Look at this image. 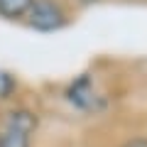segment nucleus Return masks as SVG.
Wrapping results in <instances>:
<instances>
[{
    "instance_id": "1",
    "label": "nucleus",
    "mask_w": 147,
    "mask_h": 147,
    "mask_svg": "<svg viewBox=\"0 0 147 147\" xmlns=\"http://www.w3.org/2000/svg\"><path fill=\"white\" fill-rule=\"evenodd\" d=\"M37 130V113L30 108H12L5 113L0 130V147H32V135Z\"/></svg>"
},
{
    "instance_id": "2",
    "label": "nucleus",
    "mask_w": 147,
    "mask_h": 147,
    "mask_svg": "<svg viewBox=\"0 0 147 147\" xmlns=\"http://www.w3.org/2000/svg\"><path fill=\"white\" fill-rule=\"evenodd\" d=\"M25 20L37 32H59L69 25V15L59 0H34Z\"/></svg>"
},
{
    "instance_id": "3",
    "label": "nucleus",
    "mask_w": 147,
    "mask_h": 147,
    "mask_svg": "<svg viewBox=\"0 0 147 147\" xmlns=\"http://www.w3.org/2000/svg\"><path fill=\"white\" fill-rule=\"evenodd\" d=\"M66 100L79 110H96L98 108V100L100 96L96 93L93 88V81H91L88 74H81L76 81H71L66 88Z\"/></svg>"
},
{
    "instance_id": "4",
    "label": "nucleus",
    "mask_w": 147,
    "mask_h": 147,
    "mask_svg": "<svg viewBox=\"0 0 147 147\" xmlns=\"http://www.w3.org/2000/svg\"><path fill=\"white\" fill-rule=\"evenodd\" d=\"M34 0H0V17L5 20H25Z\"/></svg>"
},
{
    "instance_id": "5",
    "label": "nucleus",
    "mask_w": 147,
    "mask_h": 147,
    "mask_svg": "<svg viewBox=\"0 0 147 147\" xmlns=\"http://www.w3.org/2000/svg\"><path fill=\"white\" fill-rule=\"evenodd\" d=\"M17 91V79L12 76L10 71H5V69H0V100H7L12 98Z\"/></svg>"
},
{
    "instance_id": "6",
    "label": "nucleus",
    "mask_w": 147,
    "mask_h": 147,
    "mask_svg": "<svg viewBox=\"0 0 147 147\" xmlns=\"http://www.w3.org/2000/svg\"><path fill=\"white\" fill-rule=\"evenodd\" d=\"M118 147H147V137L145 135H130L127 140H123Z\"/></svg>"
},
{
    "instance_id": "7",
    "label": "nucleus",
    "mask_w": 147,
    "mask_h": 147,
    "mask_svg": "<svg viewBox=\"0 0 147 147\" xmlns=\"http://www.w3.org/2000/svg\"><path fill=\"white\" fill-rule=\"evenodd\" d=\"M81 5H91V3H96V0H79Z\"/></svg>"
}]
</instances>
